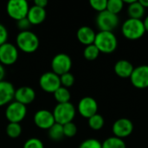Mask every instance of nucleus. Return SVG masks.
Wrapping results in <instances>:
<instances>
[{
	"mask_svg": "<svg viewBox=\"0 0 148 148\" xmlns=\"http://www.w3.org/2000/svg\"><path fill=\"white\" fill-rule=\"evenodd\" d=\"M143 23H144V27H145V29H146V32H148V16L145 18V20L143 21Z\"/></svg>",
	"mask_w": 148,
	"mask_h": 148,
	"instance_id": "obj_38",
	"label": "nucleus"
},
{
	"mask_svg": "<svg viewBox=\"0 0 148 148\" xmlns=\"http://www.w3.org/2000/svg\"><path fill=\"white\" fill-rule=\"evenodd\" d=\"M39 85L41 88L47 93H55L61 85L60 76L53 71H48L43 73L39 79Z\"/></svg>",
	"mask_w": 148,
	"mask_h": 148,
	"instance_id": "obj_9",
	"label": "nucleus"
},
{
	"mask_svg": "<svg viewBox=\"0 0 148 148\" xmlns=\"http://www.w3.org/2000/svg\"><path fill=\"white\" fill-rule=\"evenodd\" d=\"M18 58V49L11 42H6L0 46V63L2 65H12Z\"/></svg>",
	"mask_w": 148,
	"mask_h": 148,
	"instance_id": "obj_10",
	"label": "nucleus"
},
{
	"mask_svg": "<svg viewBox=\"0 0 148 148\" xmlns=\"http://www.w3.org/2000/svg\"><path fill=\"white\" fill-rule=\"evenodd\" d=\"M72 67V60L68 54L59 53L56 55L51 61V69L54 73L59 76L70 72Z\"/></svg>",
	"mask_w": 148,
	"mask_h": 148,
	"instance_id": "obj_8",
	"label": "nucleus"
},
{
	"mask_svg": "<svg viewBox=\"0 0 148 148\" xmlns=\"http://www.w3.org/2000/svg\"><path fill=\"white\" fill-rule=\"evenodd\" d=\"M79 148H101V143L96 139H87L82 141Z\"/></svg>",
	"mask_w": 148,
	"mask_h": 148,
	"instance_id": "obj_32",
	"label": "nucleus"
},
{
	"mask_svg": "<svg viewBox=\"0 0 148 148\" xmlns=\"http://www.w3.org/2000/svg\"><path fill=\"white\" fill-rule=\"evenodd\" d=\"M88 120V126L91 129L93 130H95V131H98V130H101L103 126H104V118L99 114H96L93 116H91Z\"/></svg>",
	"mask_w": 148,
	"mask_h": 148,
	"instance_id": "obj_25",
	"label": "nucleus"
},
{
	"mask_svg": "<svg viewBox=\"0 0 148 148\" xmlns=\"http://www.w3.org/2000/svg\"><path fill=\"white\" fill-rule=\"evenodd\" d=\"M124 7L123 0H108L107 5V10L109 12L118 15Z\"/></svg>",
	"mask_w": 148,
	"mask_h": 148,
	"instance_id": "obj_27",
	"label": "nucleus"
},
{
	"mask_svg": "<svg viewBox=\"0 0 148 148\" xmlns=\"http://www.w3.org/2000/svg\"><path fill=\"white\" fill-rule=\"evenodd\" d=\"M6 134L11 138V139H16L19 137L22 134V127L20 123H15V122H9V124L6 127L5 129Z\"/></svg>",
	"mask_w": 148,
	"mask_h": 148,
	"instance_id": "obj_24",
	"label": "nucleus"
},
{
	"mask_svg": "<svg viewBox=\"0 0 148 148\" xmlns=\"http://www.w3.org/2000/svg\"><path fill=\"white\" fill-rule=\"evenodd\" d=\"M26 114V106L16 101L9 103L5 110V117L9 122L20 123L25 118Z\"/></svg>",
	"mask_w": 148,
	"mask_h": 148,
	"instance_id": "obj_7",
	"label": "nucleus"
},
{
	"mask_svg": "<svg viewBox=\"0 0 148 148\" xmlns=\"http://www.w3.org/2000/svg\"><path fill=\"white\" fill-rule=\"evenodd\" d=\"M62 127H63L64 137L71 138V137H74L77 134V127L73 121L62 125Z\"/></svg>",
	"mask_w": 148,
	"mask_h": 148,
	"instance_id": "obj_28",
	"label": "nucleus"
},
{
	"mask_svg": "<svg viewBox=\"0 0 148 148\" xmlns=\"http://www.w3.org/2000/svg\"><path fill=\"white\" fill-rule=\"evenodd\" d=\"M29 9V5L26 0H10L6 4L8 15L16 21L26 17Z\"/></svg>",
	"mask_w": 148,
	"mask_h": 148,
	"instance_id": "obj_6",
	"label": "nucleus"
},
{
	"mask_svg": "<svg viewBox=\"0 0 148 148\" xmlns=\"http://www.w3.org/2000/svg\"><path fill=\"white\" fill-rule=\"evenodd\" d=\"M77 109L82 117L89 119L91 116L97 114L98 104L93 97L85 96L80 100L77 106Z\"/></svg>",
	"mask_w": 148,
	"mask_h": 148,
	"instance_id": "obj_12",
	"label": "nucleus"
},
{
	"mask_svg": "<svg viewBox=\"0 0 148 148\" xmlns=\"http://www.w3.org/2000/svg\"><path fill=\"white\" fill-rule=\"evenodd\" d=\"M95 36L96 33L95 32V30L88 26H82L78 29L76 32L78 41L86 46L93 44L95 42Z\"/></svg>",
	"mask_w": 148,
	"mask_h": 148,
	"instance_id": "obj_18",
	"label": "nucleus"
},
{
	"mask_svg": "<svg viewBox=\"0 0 148 148\" xmlns=\"http://www.w3.org/2000/svg\"><path fill=\"white\" fill-rule=\"evenodd\" d=\"M23 148H44V146L40 139L30 138L25 141Z\"/></svg>",
	"mask_w": 148,
	"mask_h": 148,
	"instance_id": "obj_31",
	"label": "nucleus"
},
{
	"mask_svg": "<svg viewBox=\"0 0 148 148\" xmlns=\"http://www.w3.org/2000/svg\"><path fill=\"white\" fill-rule=\"evenodd\" d=\"M15 91L16 89L11 82L3 80L0 82V107L5 106L12 101Z\"/></svg>",
	"mask_w": 148,
	"mask_h": 148,
	"instance_id": "obj_16",
	"label": "nucleus"
},
{
	"mask_svg": "<svg viewBox=\"0 0 148 148\" xmlns=\"http://www.w3.org/2000/svg\"><path fill=\"white\" fill-rule=\"evenodd\" d=\"M16 47L25 53H33L39 47V38L36 33L31 30L20 31L16 37Z\"/></svg>",
	"mask_w": 148,
	"mask_h": 148,
	"instance_id": "obj_1",
	"label": "nucleus"
},
{
	"mask_svg": "<svg viewBox=\"0 0 148 148\" xmlns=\"http://www.w3.org/2000/svg\"><path fill=\"white\" fill-rule=\"evenodd\" d=\"M27 18L31 23V25H37V24L42 23L46 18L45 8H41L33 4L29 9Z\"/></svg>",
	"mask_w": 148,
	"mask_h": 148,
	"instance_id": "obj_17",
	"label": "nucleus"
},
{
	"mask_svg": "<svg viewBox=\"0 0 148 148\" xmlns=\"http://www.w3.org/2000/svg\"><path fill=\"white\" fill-rule=\"evenodd\" d=\"M16 26L20 29V31H24V30H29V29L31 26V23L28 20L27 16L24 18H22L18 21H16Z\"/></svg>",
	"mask_w": 148,
	"mask_h": 148,
	"instance_id": "obj_33",
	"label": "nucleus"
},
{
	"mask_svg": "<svg viewBox=\"0 0 148 148\" xmlns=\"http://www.w3.org/2000/svg\"><path fill=\"white\" fill-rule=\"evenodd\" d=\"M4 75H5V69H4V67H3V65H2V64L0 63V82L3 80Z\"/></svg>",
	"mask_w": 148,
	"mask_h": 148,
	"instance_id": "obj_36",
	"label": "nucleus"
},
{
	"mask_svg": "<svg viewBox=\"0 0 148 148\" xmlns=\"http://www.w3.org/2000/svg\"><path fill=\"white\" fill-rule=\"evenodd\" d=\"M114 72L115 74L123 79H127V78H130L134 67V65L127 60H119L115 65H114Z\"/></svg>",
	"mask_w": 148,
	"mask_h": 148,
	"instance_id": "obj_19",
	"label": "nucleus"
},
{
	"mask_svg": "<svg viewBox=\"0 0 148 148\" xmlns=\"http://www.w3.org/2000/svg\"><path fill=\"white\" fill-rule=\"evenodd\" d=\"M34 122L41 129H49L55 123L53 113L47 109H40L34 114Z\"/></svg>",
	"mask_w": 148,
	"mask_h": 148,
	"instance_id": "obj_14",
	"label": "nucleus"
},
{
	"mask_svg": "<svg viewBox=\"0 0 148 148\" xmlns=\"http://www.w3.org/2000/svg\"><path fill=\"white\" fill-rule=\"evenodd\" d=\"M49 132V138L54 140V141H58L61 140L63 137H64V134H63V127L62 125L59 124V123H55L49 129H48Z\"/></svg>",
	"mask_w": 148,
	"mask_h": 148,
	"instance_id": "obj_23",
	"label": "nucleus"
},
{
	"mask_svg": "<svg viewBox=\"0 0 148 148\" xmlns=\"http://www.w3.org/2000/svg\"><path fill=\"white\" fill-rule=\"evenodd\" d=\"M131 83L136 88H148V65H140L134 68L131 76Z\"/></svg>",
	"mask_w": 148,
	"mask_h": 148,
	"instance_id": "obj_11",
	"label": "nucleus"
},
{
	"mask_svg": "<svg viewBox=\"0 0 148 148\" xmlns=\"http://www.w3.org/2000/svg\"><path fill=\"white\" fill-rule=\"evenodd\" d=\"M89 3L94 10L100 13L107 10L108 0H90Z\"/></svg>",
	"mask_w": 148,
	"mask_h": 148,
	"instance_id": "obj_30",
	"label": "nucleus"
},
{
	"mask_svg": "<svg viewBox=\"0 0 148 148\" xmlns=\"http://www.w3.org/2000/svg\"><path fill=\"white\" fill-rule=\"evenodd\" d=\"M100 53L101 52L99 51V49H97V47L94 43L86 46L85 49H84V50H83V56L88 61H94V60H95L99 56Z\"/></svg>",
	"mask_w": 148,
	"mask_h": 148,
	"instance_id": "obj_26",
	"label": "nucleus"
},
{
	"mask_svg": "<svg viewBox=\"0 0 148 148\" xmlns=\"http://www.w3.org/2000/svg\"><path fill=\"white\" fill-rule=\"evenodd\" d=\"M8 30L7 28L0 23V46L3 43H5L8 40Z\"/></svg>",
	"mask_w": 148,
	"mask_h": 148,
	"instance_id": "obj_34",
	"label": "nucleus"
},
{
	"mask_svg": "<svg viewBox=\"0 0 148 148\" xmlns=\"http://www.w3.org/2000/svg\"><path fill=\"white\" fill-rule=\"evenodd\" d=\"M146 9L140 4L139 1H134L133 3L128 5L127 8V13L129 15V18L134 19H140L143 17L145 14Z\"/></svg>",
	"mask_w": 148,
	"mask_h": 148,
	"instance_id": "obj_20",
	"label": "nucleus"
},
{
	"mask_svg": "<svg viewBox=\"0 0 148 148\" xmlns=\"http://www.w3.org/2000/svg\"><path fill=\"white\" fill-rule=\"evenodd\" d=\"M36 98L35 90L28 86H23L16 89L14 99L16 101L20 102L25 106L30 104Z\"/></svg>",
	"mask_w": 148,
	"mask_h": 148,
	"instance_id": "obj_15",
	"label": "nucleus"
},
{
	"mask_svg": "<svg viewBox=\"0 0 148 148\" xmlns=\"http://www.w3.org/2000/svg\"><path fill=\"white\" fill-rule=\"evenodd\" d=\"M139 2L140 3V4L146 9L148 8V0H139Z\"/></svg>",
	"mask_w": 148,
	"mask_h": 148,
	"instance_id": "obj_37",
	"label": "nucleus"
},
{
	"mask_svg": "<svg viewBox=\"0 0 148 148\" xmlns=\"http://www.w3.org/2000/svg\"><path fill=\"white\" fill-rule=\"evenodd\" d=\"M54 97L55 100L57 101V103H66V102H69L71 98V94L67 88L61 86L59 88H57L55 91Z\"/></svg>",
	"mask_w": 148,
	"mask_h": 148,
	"instance_id": "obj_21",
	"label": "nucleus"
},
{
	"mask_svg": "<svg viewBox=\"0 0 148 148\" xmlns=\"http://www.w3.org/2000/svg\"><path fill=\"white\" fill-rule=\"evenodd\" d=\"M120 20L118 15L113 14L108 10L100 12L96 16V25L100 31L113 32L119 25Z\"/></svg>",
	"mask_w": 148,
	"mask_h": 148,
	"instance_id": "obj_5",
	"label": "nucleus"
},
{
	"mask_svg": "<svg viewBox=\"0 0 148 148\" xmlns=\"http://www.w3.org/2000/svg\"><path fill=\"white\" fill-rule=\"evenodd\" d=\"M121 31L123 36L129 40H138L146 33L143 21L134 18H128L123 23Z\"/></svg>",
	"mask_w": 148,
	"mask_h": 148,
	"instance_id": "obj_3",
	"label": "nucleus"
},
{
	"mask_svg": "<svg viewBox=\"0 0 148 148\" xmlns=\"http://www.w3.org/2000/svg\"><path fill=\"white\" fill-rule=\"evenodd\" d=\"M112 131L115 137L123 139L132 134L134 131V124L129 119L121 118L114 121L112 127Z\"/></svg>",
	"mask_w": 148,
	"mask_h": 148,
	"instance_id": "obj_13",
	"label": "nucleus"
},
{
	"mask_svg": "<svg viewBox=\"0 0 148 148\" xmlns=\"http://www.w3.org/2000/svg\"><path fill=\"white\" fill-rule=\"evenodd\" d=\"M53 115L55 121L61 125L73 121L75 116V108L69 101L66 103H57L53 110Z\"/></svg>",
	"mask_w": 148,
	"mask_h": 148,
	"instance_id": "obj_4",
	"label": "nucleus"
},
{
	"mask_svg": "<svg viewBox=\"0 0 148 148\" xmlns=\"http://www.w3.org/2000/svg\"><path fill=\"white\" fill-rule=\"evenodd\" d=\"M101 148H127V146L122 139L113 136L106 139L101 143Z\"/></svg>",
	"mask_w": 148,
	"mask_h": 148,
	"instance_id": "obj_22",
	"label": "nucleus"
},
{
	"mask_svg": "<svg viewBox=\"0 0 148 148\" xmlns=\"http://www.w3.org/2000/svg\"><path fill=\"white\" fill-rule=\"evenodd\" d=\"M34 4L41 8H45L48 5V1L47 0H35Z\"/></svg>",
	"mask_w": 148,
	"mask_h": 148,
	"instance_id": "obj_35",
	"label": "nucleus"
},
{
	"mask_svg": "<svg viewBox=\"0 0 148 148\" xmlns=\"http://www.w3.org/2000/svg\"><path fill=\"white\" fill-rule=\"evenodd\" d=\"M60 81H61V85L68 88L73 86V84L75 83V76L72 73L68 72L60 75Z\"/></svg>",
	"mask_w": 148,
	"mask_h": 148,
	"instance_id": "obj_29",
	"label": "nucleus"
},
{
	"mask_svg": "<svg viewBox=\"0 0 148 148\" xmlns=\"http://www.w3.org/2000/svg\"><path fill=\"white\" fill-rule=\"evenodd\" d=\"M94 44L97 47L100 52L110 54L117 49L118 41L113 32L99 31L95 36Z\"/></svg>",
	"mask_w": 148,
	"mask_h": 148,
	"instance_id": "obj_2",
	"label": "nucleus"
}]
</instances>
